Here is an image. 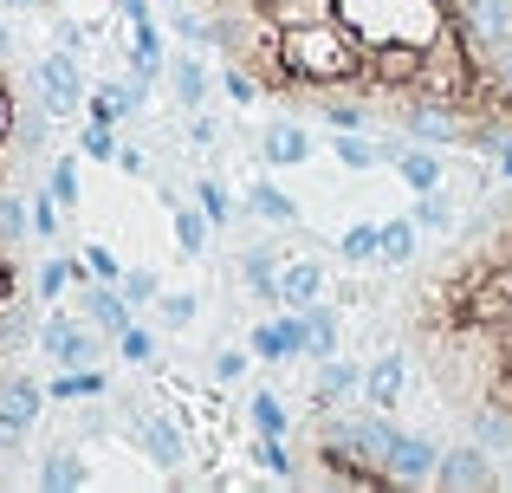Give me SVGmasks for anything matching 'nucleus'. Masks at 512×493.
I'll return each instance as SVG.
<instances>
[{"mask_svg": "<svg viewBox=\"0 0 512 493\" xmlns=\"http://www.w3.org/2000/svg\"><path fill=\"white\" fill-rule=\"evenodd\" d=\"M39 351L52 357V364L59 370H91L104 357V331L98 325H78V318H46V325H39Z\"/></svg>", "mask_w": 512, "mask_h": 493, "instance_id": "f257e3e1", "label": "nucleus"}, {"mask_svg": "<svg viewBox=\"0 0 512 493\" xmlns=\"http://www.w3.org/2000/svg\"><path fill=\"white\" fill-rule=\"evenodd\" d=\"M85 72H78V52H46V59H39V104H46L52 117H72L78 104H85Z\"/></svg>", "mask_w": 512, "mask_h": 493, "instance_id": "f03ea898", "label": "nucleus"}, {"mask_svg": "<svg viewBox=\"0 0 512 493\" xmlns=\"http://www.w3.org/2000/svg\"><path fill=\"white\" fill-rule=\"evenodd\" d=\"M78 318H85V325H98L104 338H124L130 331V299H124V286H111V279H98V286H91V279H78Z\"/></svg>", "mask_w": 512, "mask_h": 493, "instance_id": "7ed1b4c3", "label": "nucleus"}, {"mask_svg": "<svg viewBox=\"0 0 512 493\" xmlns=\"http://www.w3.org/2000/svg\"><path fill=\"white\" fill-rule=\"evenodd\" d=\"M39 403H46V390H39L33 377H7V383H0V448H13L26 429H33Z\"/></svg>", "mask_w": 512, "mask_h": 493, "instance_id": "20e7f679", "label": "nucleus"}, {"mask_svg": "<svg viewBox=\"0 0 512 493\" xmlns=\"http://www.w3.org/2000/svg\"><path fill=\"white\" fill-rule=\"evenodd\" d=\"M435 461H441V448L435 442H422V435H389V455H383V474L396 487H415V481H435Z\"/></svg>", "mask_w": 512, "mask_h": 493, "instance_id": "39448f33", "label": "nucleus"}, {"mask_svg": "<svg viewBox=\"0 0 512 493\" xmlns=\"http://www.w3.org/2000/svg\"><path fill=\"white\" fill-rule=\"evenodd\" d=\"M253 357H266V364L305 357V312H286V318H266V325H253Z\"/></svg>", "mask_w": 512, "mask_h": 493, "instance_id": "423d86ee", "label": "nucleus"}, {"mask_svg": "<svg viewBox=\"0 0 512 493\" xmlns=\"http://www.w3.org/2000/svg\"><path fill=\"white\" fill-rule=\"evenodd\" d=\"M435 487L448 493H467V487H493V468H487V448H448V455L435 461Z\"/></svg>", "mask_w": 512, "mask_h": 493, "instance_id": "0eeeda50", "label": "nucleus"}, {"mask_svg": "<svg viewBox=\"0 0 512 493\" xmlns=\"http://www.w3.org/2000/svg\"><path fill=\"white\" fill-rule=\"evenodd\" d=\"M325 299V266L318 260H286L279 266V305L286 312H305V305Z\"/></svg>", "mask_w": 512, "mask_h": 493, "instance_id": "6e6552de", "label": "nucleus"}, {"mask_svg": "<svg viewBox=\"0 0 512 493\" xmlns=\"http://www.w3.org/2000/svg\"><path fill=\"white\" fill-rule=\"evenodd\" d=\"M260 156H266L273 169L305 163V156H312V130L292 124V117H279V124H266V130H260Z\"/></svg>", "mask_w": 512, "mask_h": 493, "instance_id": "1a4fd4ad", "label": "nucleus"}, {"mask_svg": "<svg viewBox=\"0 0 512 493\" xmlns=\"http://www.w3.org/2000/svg\"><path fill=\"white\" fill-rule=\"evenodd\" d=\"M130 429H137L143 455H150L156 468H182V461H188V448H182V435H175L169 416H143V422H130Z\"/></svg>", "mask_w": 512, "mask_h": 493, "instance_id": "9d476101", "label": "nucleus"}, {"mask_svg": "<svg viewBox=\"0 0 512 493\" xmlns=\"http://www.w3.org/2000/svg\"><path fill=\"white\" fill-rule=\"evenodd\" d=\"M402 383H409V364L402 357H376L370 364V377H363V396H370V409H396V396H402Z\"/></svg>", "mask_w": 512, "mask_h": 493, "instance_id": "9b49d317", "label": "nucleus"}, {"mask_svg": "<svg viewBox=\"0 0 512 493\" xmlns=\"http://www.w3.org/2000/svg\"><path fill=\"white\" fill-rule=\"evenodd\" d=\"M279 266H286V260H279L273 247H247V253H240V279L260 292V305H279Z\"/></svg>", "mask_w": 512, "mask_h": 493, "instance_id": "f8f14e48", "label": "nucleus"}, {"mask_svg": "<svg viewBox=\"0 0 512 493\" xmlns=\"http://www.w3.org/2000/svg\"><path fill=\"white\" fill-rule=\"evenodd\" d=\"M389 163H396V176L409 182L415 195H422V189H441V156H435V150H422V143H415V150H396Z\"/></svg>", "mask_w": 512, "mask_h": 493, "instance_id": "ddd939ff", "label": "nucleus"}, {"mask_svg": "<svg viewBox=\"0 0 512 493\" xmlns=\"http://www.w3.org/2000/svg\"><path fill=\"white\" fill-rule=\"evenodd\" d=\"M33 481L46 487V493H78V487H91V474H85V461H78V455H46Z\"/></svg>", "mask_w": 512, "mask_h": 493, "instance_id": "4468645a", "label": "nucleus"}, {"mask_svg": "<svg viewBox=\"0 0 512 493\" xmlns=\"http://www.w3.org/2000/svg\"><path fill=\"white\" fill-rule=\"evenodd\" d=\"M247 208L260 221H273V228H292V221H299V202H292L286 189H273V182H253V189H247Z\"/></svg>", "mask_w": 512, "mask_h": 493, "instance_id": "2eb2a0df", "label": "nucleus"}, {"mask_svg": "<svg viewBox=\"0 0 512 493\" xmlns=\"http://www.w3.org/2000/svg\"><path fill=\"white\" fill-rule=\"evenodd\" d=\"M208 228H214V221H208V208H201V202H182V208H175V247H182L188 260H201V253H208Z\"/></svg>", "mask_w": 512, "mask_h": 493, "instance_id": "dca6fc26", "label": "nucleus"}, {"mask_svg": "<svg viewBox=\"0 0 512 493\" xmlns=\"http://www.w3.org/2000/svg\"><path fill=\"white\" fill-rule=\"evenodd\" d=\"M350 390H363V370L344 357H318V403H344Z\"/></svg>", "mask_w": 512, "mask_h": 493, "instance_id": "f3484780", "label": "nucleus"}, {"mask_svg": "<svg viewBox=\"0 0 512 493\" xmlns=\"http://www.w3.org/2000/svg\"><path fill=\"white\" fill-rule=\"evenodd\" d=\"M130 111H137V91L130 85H91L85 91V117H98V124H117Z\"/></svg>", "mask_w": 512, "mask_h": 493, "instance_id": "a211bd4d", "label": "nucleus"}, {"mask_svg": "<svg viewBox=\"0 0 512 493\" xmlns=\"http://www.w3.org/2000/svg\"><path fill=\"white\" fill-rule=\"evenodd\" d=\"M305 357H338V312L305 305Z\"/></svg>", "mask_w": 512, "mask_h": 493, "instance_id": "6ab92c4d", "label": "nucleus"}, {"mask_svg": "<svg viewBox=\"0 0 512 493\" xmlns=\"http://www.w3.org/2000/svg\"><path fill=\"white\" fill-rule=\"evenodd\" d=\"M415 247H422V221H415V215H402V221L383 228V266H409Z\"/></svg>", "mask_w": 512, "mask_h": 493, "instance_id": "aec40b11", "label": "nucleus"}, {"mask_svg": "<svg viewBox=\"0 0 512 493\" xmlns=\"http://www.w3.org/2000/svg\"><path fill=\"white\" fill-rule=\"evenodd\" d=\"M169 78H175V104H182V111H201V104H208V72H201V59H175Z\"/></svg>", "mask_w": 512, "mask_h": 493, "instance_id": "412c9836", "label": "nucleus"}, {"mask_svg": "<svg viewBox=\"0 0 512 493\" xmlns=\"http://www.w3.org/2000/svg\"><path fill=\"white\" fill-rule=\"evenodd\" d=\"M338 253H344L350 266H363V260H383V228H376V221H357V228H344Z\"/></svg>", "mask_w": 512, "mask_h": 493, "instance_id": "4be33fe9", "label": "nucleus"}, {"mask_svg": "<svg viewBox=\"0 0 512 493\" xmlns=\"http://www.w3.org/2000/svg\"><path fill=\"white\" fill-rule=\"evenodd\" d=\"M85 396H104L98 364H91V370H65V377H52V403H85Z\"/></svg>", "mask_w": 512, "mask_h": 493, "instance_id": "5701e85b", "label": "nucleus"}, {"mask_svg": "<svg viewBox=\"0 0 512 493\" xmlns=\"http://www.w3.org/2000/svg\"><path fill=\"white\" fill-rule=\"evenodd\" d=\"M415 221H422L428 234H448L454 228V202L441 189H422V195H415Z\"/></svg>", "mask_w": 512, "mask_h": 493, "instance_id": "b1692460", "label": "nucleus"}, {"mask_svg": "<svg viewBox=\"0 0 512 493\" xmlns=\"http://www.w3.org/2000/svg\"><path fill=\"white\" fill-rule=\"evenodd\" d=\"M78 150H85L91 163H117V150H124V143H117V124H98V117H91L85 137H78Z\"/></svg>", "mask_w": 512, "mask_h": 493, "instance_id": "393cba45", "label": "nucleus"}, {"mask_svg": "<svg viewBox=\"0 0 512 493\" xmlns=\"http://www.w3.org/2000/svg\"><path fill=\"white\" fill-rule=\"evenodd\" d=\"M247 416H253V429H260V435H286V403H279L273 390H253Z\"/></svg>", "mask_w": 512, "mask_h": 493, "instance_id": "a878e982", "label": "nucleus"}, {"mask_svg": "<svg viewBox=\"0 0 512 493\" xmlns=\"http://www.w3.org/2000/svg\"><path fill=\"white\" fill-rule=\"evenodd\" d=\"M26 234H33V215H26V202L0 195V247H20Z\"/></svg>", "mask_w": 512, "mask_h": 493, "instance_id": "bb28decb", "label": "nucleus"}, {"mask_svg": "<svg viewBox=\"0 0 512 493\" xmlns=\"http://www.w3.org/2000/svg\"><path fill=\"white\" fill-rule=\"evenodd\" d=\"M331 156H338L344 169H376V163H383V150H370V143H363L357 130H344V137L331 143Z\"/></svg>", "mask_w": 512, "mask_h": 493, "instance_id": "cd10ccee", "label": "nucleus"}, {"mask_svg": "<svg viewBox=\"0 0 512 493\" xmlns=\"http://www.w3.org/2000/svg\"><path fill=\"white\" fill-rule=\"evenodd\" d=\"M78 279H85V260H46V273H39V292H46V299H59V292L78 286Z\"/></svg>", "mask_w": 512, "mask_h": 493, "instance_id": "c85d7f7f", "label": "nucleus"}, {"mask_svg": "<svg viewBox=\"0 0 512 493\" xmlns=\"http://www.w3.org/2000/svg\"><path fill=\"white\" fill-rule=\"evenodd\" d=\"M195 202L208 208V221H214V228H227V221H234V202H227V189H221V182H214V176H201Z\"/></svg>", "mask_w": 512, "mask_h": 493, "instance_id": "c756f323", "label": "nucleus"}, {"mask_svg": "<svg viewBox=\"0 0 512 493\" xmlns=\"http://www.w3.org/2000/svg\"><path fill=\"white\" fill-rule=\"evenodd\" d=\"M46 189H52V202H59V208L78 202V163H72V156H59V163H52V182H46Z\"/></svg>", "mask_w": 512, "mask_h": 493, "instance_id": "7c9ffc66", "label": "nucleus"}, {"mask_svg": "<svg viewBox=\"0 0 512 493\" xmlns=\"http://www.w3.org/2000/svg\"><path fill=\"white\" fill-rule=\"evenodd\" d=\"M85 273H91V279H111V286H117V279H124V266H117V253L104 247V241H91V247H85Z\"/></svg>", "mask_w": 512, "mask_h": 493, "instance_id": "2f4dec72", "label": "nucleus"}, {"mask_svg": "<svg viewBox=\"0 0 512 493\" xmlns=\"http://www.w3.org/2000/svg\"><path fill=\"white\" fill-rule=\"evenodd\" d=\"M150 351H156V338L143 325H130L124 338H117V357H124V364H150Z\"/></svg>", "mask_w": 512, "mask_h": 493, "instance_id": "473e14b6", "label": "nucleus"}, {"mask_svg": "<svg viewBox=\"0 0 512 493\" xmlns=\"http://www.w3.org/2000/svg\"><path fill=\"white\" fill-rule=\"evenodd\" d=\"M253 461H260L266 474H279V481H292V461H286V442H279V435H260V455Z\"/></svg>", "mask_w": 512, "mask_h": 493, "instance_id": "72a5a7b5", "label": "nucleus"}, {"mask_svg": "<svg viewBox=\"0 0 512 493\" xmlns=\"http://www.w3.org/2000/svg\"><path fill=\"white\" fill-rule=\"evenodd\" d=\"M163 325L169 331H188V325H195V299H188V292H169V299H163Z\"/></svg>", "mask_w": 512, "mask_h": 493, "instance_id": "f704fd0d", "label": "nucleus"}, {"mask_svg": "<svg viewBox=\"0 0 512 493\" xmlns=\"http://www.w3.org/2000/svg\"><path fill=\"white\" fill-rule=\"evenodd\" d=\"M117 286H124L130 305H150V299H156V273H143V266H137V273H124Z\"/></svg>", "mask_w": 512, "mask_h": 493, "instance_id": "c9c22d12", "label": "nucleus"}, {"mask_svg": "<svg viewBox=\"0 0 512 493\" xmlns=\"http://www.w3.org/2000/svg\"><path fill=\"white\" fill-rule=\"evenodd\" d=\"M33 234H46V241L59 234V202H52V189L39 195V208H33Z\"/></svg>", "mask_w": 512, "mask_h": 493, "instance_id": "e433bc0d", "label": "nucleus"}, {"mask_svg": "<svg viewBox=\"0 0 512 493\" xmlns=\"http://www.w3.org/2000/svg\"><path fill=\"white\" fill-rule=\"evenodd\" d=\"M240 370H247V351H214V377L221 383H234Z\"/></svg>", "mask_w": 512, "mask_h": 493, "instance_id": "4c0bfd02", "label": "nucleus"}, {"mask_svg": "<svg viewBox=\"0 0 512 493\" xmlns=\"http://www.w3.org/2000/svg\"><path fill=\"white\" fill-rule=\"evenodd\" d=\"M325 124H338V130H357V124H363V111H357V104H325Z\"/></svg>", "mask_w": 512, "mask_h": 493, "instance_id": "58836bf2", "label": "nucleus"}, {"mask_svg": "<svg viewBox=\"0 0 512 493\" xmlns=\"http://www.w3.org/2000/svg\"><path fill=\"white\" fill-rule=\"evenodd\" d=\"M117 169H124V176H150V156H143V150H130V143H124V150H117Z\"/></svg>", "mask_w": 512, "mask_h": 493, "instance_id": "ea45409f", "label": "nucleus"}, {"mask_svg": "<svg viewBox=\"0 0 512 493\" xmlns=\"http://www.w3.org/2000/svg\"><path fill=\"white\" fill-rule=\"evenodd\" d=\"M7 46H13V39H7V20H0V59H7Z\"/></svg>", "mask_w": 512, "mask_h": 493, "instance_id": "a19ab883", "label": "nucleus"}, {"mask_svg": "<svg viewBox=\"0 0 512 493\" xmlns=\"http://www.w3.org/2000/svg\"><path fill=\"white\" fill-rule=\"evenodd\" d=\"M0 7H39V0H0Z\"/></svg>", "mask_w": 512, "mask_h": 493, "instance_id": "79ce46f5", "label": "nucleus"}]
</instances>
